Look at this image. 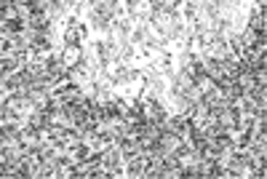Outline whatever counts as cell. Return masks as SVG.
Returning a JSON list of instances; mask_svg holds the SVG:
<instances>
[{
	"label": "cell",
	"instance_id": "1",
	"mask_svg": "<svg viewBox=\"0 0 267 179\" xmlns=\"http://www.w3.org/2000/svg\"><path fill=\"white\" fill-rule=\"evenodd\" d=\"M78 59H80V49H78V46H70V49L62 54V64H64V67H70V70L78 64Z\"/></svg>",
	"mask_w": 267,
	"mask_h": 179
}]
</instances>
